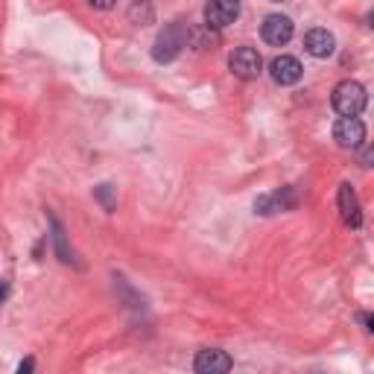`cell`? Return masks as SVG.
Returning <instances> with one entry per match:
<instances>
[{
    "label": "cell",
    "instance_id": "6da1fadb",
    "mask_svg": "<svg viewBox=\"0 0 374 374\" xmlns=\"http://www.w3.org/2000/svg\"><path fill=\"white\" fill-rule=\"evenodd\" d=\"M330 103H334V112L339 117H359V114H363V108H366V103H368V94H366V88L359 85L357 79H342L339 85L334 88Z\"/></svg>",
    "mask_w": 374,
    "mask_h": 374
},
{
    "label": "cell",
    "instance_id": "7a4b0ae2",
    "mask_svg": "<svg viewBox=\"0 0 374 374\" xmlns=\"http://www.w3.org/2000/svg\"><path fill=\"white\" fill-rule=\"evenodd\" d=\"M187 38H190V33H185L182 24L164 26V30L158 33V38H155V44H152V59H155L158 65L173 62L178 53H182V47H187Z\"/></svg>",
    "mask_w": 374,
    "mask_h": 374
},
{
    "label": "cell",
    "instance_id": "3957f363",
    "mask_svg": "<svg viewBox=\"0 0 374 374\" xmlns=\"http://www.w3.org/2000/svg\"><path fill=\"white\" fill-rule=\"evenodd\" d=\"M237 18H240V0H207L205 3L207 30H226Z\"/></svg>",
    "mask_w": 374,
    "mask_h": 374
},
{
    "label": "cell",
    "instance_id": "277c9868",
    "mask_svg": "<svg viewBox=\"0 0 374 374\" xmlns=\"http://www.w3.org/2000/svg\"><path fill=\"white\" fill-rule=\"evenodd\" d=\"M228 67H231V74L237 76V79H257L260 71H263V59H260V53L255 47H237L231 53V59H228Z\"/></svg>",
    "mask_w": 374,
    "mask_h": 374
},
{
    "label": "cell",
    "instance_id": "5b68a950",
    "mask_svg": "<svg viewBox=\"0 0 374 374\" xmlns=\"http://www.w3.org/2000/svg\"><path fill=\"white\" fill-rule=\"evenodd\" d=\"M334 141L342 149H359L366 144V123L359 117H339L334 126Z\"/></svg>",
    "mask_w": 374,
    "mask_h": 374
},
{
    "label": "cell",
    "instance_id": "8992f818",
    "mask_svg": "<svg viewBox=\"0 0 374 374\" xmlns=\"http://www.w3.org/2000/svg\"><path fill=\"white\" fill-rule=\"evenodd\" d=\"M298 205V196L293 187H281V190H272V193H263L255 202V211L269 216V214H278V211H293Z\"/></svg>",
    "mask_w": 374,
    "mask_h": 374
},
{
    "label": "cell",
    "instance_id": "52a82bcc",
    "mask_svg": "<svg viewBox=\"0 0 374 374\" xmlns=\"http://www.w3.org/2000/svg\"><path fill=\"white\" fill-rule=\"evenodd\" d=\"M260 33H263V41L266 44H272V47H284V44H289V38H293V33H296V26H293V21H289L287 15H266L263 18V26H260Z\"/></svg>",
    "mask_w": 374,
    "mask_h": 374
},
{
    "label": "cell",
    "instance_id": "ba28073f",
    "mask_svg": "<svg viewBox=\"0 0 374 374\" xmlns=\"http://www.w3.org/2000/svg\"><path fill=\"white\" fill-rule=\"evenodd\" d=\"M193 368L199 374H226L234 368V359L219 351V348H207V351H199L196 359H193Z\"/></svg>",
    "mask_w": 374,
    "mask_h": 374
},
{
    "label": "cell",
    "instance_id": "9c48e42d",
    "mask_svg": "<svg viewBox=\"0 0 374 374\" xmlns=\"http://www.w3.org/2000/svg\"><path fill=\"white\" fill-rule=\"evenodd\" d=\"M269 74L278 85H296V82L304 76V67L296 56H275L269 65Z\"/></svg>",
    "mask_w": 374,
    "mask_h": 374
},
{
    "label": "cell",
    "instance_id": "30bf717a",
    "mask_svg": "<svg viewBox=\"0 0 374 374\" xmlns=\"http://www.w3.org/2000/svg\"><path fill=\"white\" fill-rule=\"evenodd\" d=\"M337 202H339V214H342V223H345V226H348V228H359V226H363V211H359L357 193H354V187H351L348 182L339 185Z\"/></svg>",
    "mask_w": 374,
    "mask_h": 374
},
{
    "label": "cell",
    "instance_id": "8fae6325",
    "mask_svg": "<svg viewBox=\"0 0 374 374\" xmlns=\"http://www.w3.org/2000/svg\"><path fill=\"white\" fill-rule=\"evenodd\" d=\"M304 50L316 59H328V56H334V50H337V38H334V33L316 26V30H310L307 35H304Z\"/></svg>",
    "mask_w": 374,
    "mask_h": 374
},
{
    "label": "cell",
    "instance_id": "7c38bea8",
    "mask_svg": "<svg viewBox=\"0 0 374 374\" xmlns=\"http://www.w3.org/2000/svg\"><path fill=\"white\" fill-rule=\"evenodd\" d=\"M94 196L100 199V205L105 207V211H112V207H114V187H112V185H100V187H94Z\"/></svg>",
    "mask_w": 374,
    "mask_h": 374
},
{
    "label": "cell",
    "instance_id": "4fadbf2b",
    "mask_svg": "<svg viewBox=\"0 0 374 374\" xmlns=\"http://www.w3.org/2000/svg\"><path fill=\"white\" fill-rule=\"evenodd\" d=\"M53 237H56V246H59V257L65 260V263H71L74 260V255L67 252V246H65V231H62V226L53 219Z\"/></svg>",
    "mask_w": 374,
    "mask_h": 374
},
{
    "label": "cell",
    "instance_id": "5bb4252c",
    "mask_svg": "<svg viewBox=\"0 0 374 374\" xmlns=\"http://www.w3.org/2000/svg\"><path fill=\"white\" fill-rule=\"evenodd\" d=\"M88 3H91L94 9H112V6H114V0H88Z\"/></svg>",
    "mask_w": 374,
    "mask_h": 374
},
{
    "label": "cell",
    "instance_id": "9a60e30c",
    "mask_svg": "<svg viewBox=\"0 0 374 374\" xmlns=\"http://www.w3.org/2000/svg\"><path fill=\"white\" fill-rule=\"evenodd\" d=\"M18 371H21V374H26V371H33V359H24V363L18 366Z\"/></svg>",
    "mask_w": 374,
    "mask_h": 374
},
{
    "label": "cell",
    "instance_id": "2e32d148",
    "mask_svg": "<svg viewBox=\"0 0 374 374\" xmlns=\"http://www.w3.org/2000/svg\"><path fill=\"white\" fill-rule=\"evenodd\" d=\"M6 293H9V287H6L3 281H0V301H3V298H6Z\"/></svg>",
    "mask_w": 374,
    "mask_h": 374
},
{
    "label": "cell",
    "instance_id": "e0dca14e",
    "mask_svg": "<svg viewBox=\"0 0 374 374\" xmlns=\"http://www.w3.org/2000/svg\"><path fill=\"white\" fill-rule=\"evenodd\" d=\"M272 3H281V0H272Z\"/></svg>",
    "mask_w": 374,
    "mask_h": 374
}]
</instances>
